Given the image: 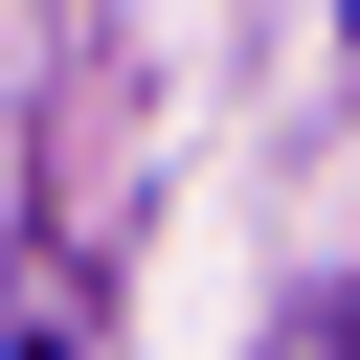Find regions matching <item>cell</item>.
<instances>
[{"mask_svg":"<svg viewBox=\"0 0 360 360\" xmlns=\"http://www.w3.org/2000/svg\"><path fill=\"white\" fill-rule=\"evenodd\" d=\"M338 360H360V292H338Z\"/></svg>","mask_w":360,"mask_h":360,"instance_id":"1","label":"cell"},{"mask_svg":"<svg viewBox=\"0 0 360 360\" xmlns=\"http://www.w3.org/2000/svg\"><path fill=\"white\" fill-rule=\"evenodd\" d=\"M22 360H45V338H22Z\"/></svg>","mask_w":360,"mask_h":360,"instance_id":"2","label":"cell"},{"mask_svg":"<svg viewBox=\"0 0 360 360\" xmlns=\"http://www.w3.org/2000/svg\"><path fill=\"white\" fill-rule=\"evenodd\" d=\"M338 22H360V0H338Z\"/></svg>","mask_w":360,"mask_h":360,"instance_id":"3","label":"cell"}]
</instances>
